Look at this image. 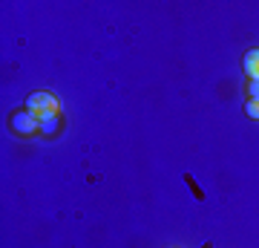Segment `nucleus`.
Returning <instances> with one entry per match:
<instances>
[{"mask_svg":"<svg viewBox=\"0 0 259 248\" xmlns=\"http://www.w3.org/2000/svg\"><path fill=\"white\" fill-rule=\"evenodd\" d=\"M23 110H29L32 116H37V119H44V116H58L61 104H58V98L52 95V92L37 90V92H29V95H26Z\"/></svg>","mask_w":259,"mask_h":248,"instance_id":"f257e3e1","label":"nucleus"},{"mask_svg":"<svg viewBox=\"0 0 259 248\" xmlns=\"http://www.w3.org/2000/svg\"><path fill=\"white\" fill-rule=\"evenodd\" d=\"M9 130L18 136H35V133H40V119L32 116L29 110H15L9 116Z\"/></svg>","mask_w":259,"mask_h":248,"instance_id":"f03ea898","label":"nucleus"},{"mask_svg":"<svg viewBox=\"0 0 259 248\" xmlns=\"http://www.w3.org/2000/svg\"><path fill=\"white\" fill-rule=\"evenodd\" d=\"M242 69H245V75H248V81L250 78H259V49H248V52H245Z\"/></svg>","mask_w":259,"mask_h":248,"instance_id":"7ed1b4c3","label":"nucleus"},{"mask_svg":"<svg viewBox=\"0 0 259 248\" xmlns=\"http://www.w3.org/2000/svg\"><path fill=\"white\" fill-rule=\"evenodd\" d=\"M61 127H64L61 113H58V116H44V119H40V133H44V136H55Z\"/></svg>","mask_w":259,"mask_h":248,"instance_id":"20e7f679","label":"nucleus"},{"mask_svg":"<svg viewBox=\"0 0 259 248\" xmlns=\"http://www.w3.org/2000/svg\"><path fill=\"white\" fill-rule=\"evenodd\" d=\"M245 116H248V119H259V101L248 98V104H245Z\"/></svg>","mask_w":259,"mask_h":248,"instance_id":"39448f33","label":"nucleus"},{"mask_svg":"<svg viewBox=\"0 0 259 248\" xmlns=\"http://www.w3.org/2000/svg\"><path fill=\"white\" fill-rule=\"evenodd\" d=\"M248 98L259 101V78H250V81H248Z\"/></svg>","mask_w":259,"mask_h":248,"instance_id":"423d86ee","label":"nucleus"},{"mask_svg":"<svg viewBox=\"0 0 259 248\" xmlns=\"http://www.w3.org/2000/svg\"><path fill=\"white\" fill-rule=\"evenodd\" d=\"M185 182H187V188H193V191H196V199H202V191H199V188H196V182H193V176L187 173V176H185Z\"/></svg>","mask_w":259,"mask_h":248,"instance_id":"0eeeda50","label":"nucleus"}]
</instances>
